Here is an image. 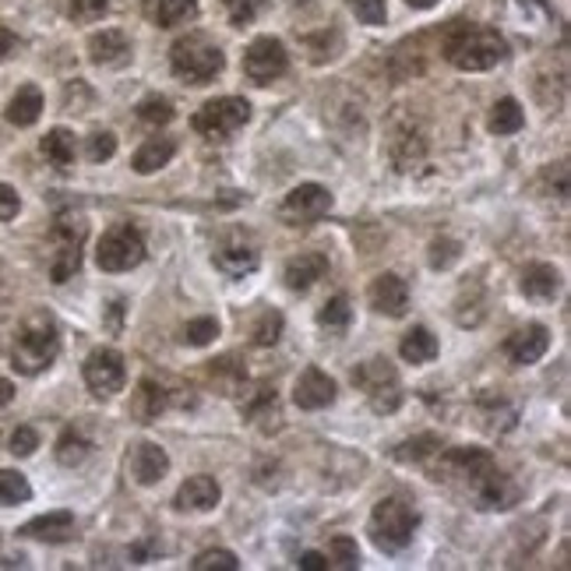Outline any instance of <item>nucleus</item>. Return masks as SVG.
I'll return each instance as SVG.
<instances>
[{
  "mask_svg": "<svg viewBox=\"0 0 571 571\" xmlns=\"http://www.w3.org/2000/svg\"><path fill=\"white\" fill-rule=\"evenodd\" d=\"M438 459L441 462L434 465V479L459 487L484 512H505L519 501L522 490L515 487V479L501 473L484 448H441Z\"/></svg>",
  "mask_w": 571,
  "mask_h": 571,
  "instance_id": "1",
  "label": "nucleus"
},
{
  "mask_svg": "<svg viewBox=\"0 0 571 571\" xmlns=\"http://www.w3.org/2000/svg\"><path fill=\"white\" fill-rule=\"evenodd\" d=\"M508 53V42L498 28L476 25V22H455L445 33V57L459 71H490L498 68Z\"/></svg>",
  "mask_w": 571,
  "mask_h": 571,
  "instance_id": "2",
  "label": "nucleus"
},
{
  "mask_svg": "<svg viewBox=\"0 0 571 571\" xmlns=\"http://www.w3.org/2000/svg\"><path fill=\"white\" fill-rule=\"evenodd\" d=\"M60 356V328L50 314H33L25 318L19 336L11 342V367L33 378V374H42L53 360Z\"/></svg>",
  "mask_w": 571,
  "mask_h": 571,
  "instance_id": "3",
  "label": "nucleus"
},
{
  "mask_svg": "<svg viewBox=\"0 0 571 571\" xmlns=\"http://www.w3.org/2000/svg\"><path fill=\"white\" fill-rule=\"evenodd\" d=\"M416 525H420V512L413 508V501L402 498V494H392V498H381L374 505L367 533H370V544L378 550L399 554L413 544Z\"/></svg>",
  "mask_w": 571,
  "mask_h": 571,
  "instance_id": "4",
  "label": "nucleus"
},
{
  "mask_svg": "<svg viewBox=\"0 0 571 571\" xmlns=\"http://www.w3.org/2000/svg\"><path fill=\"white\" fill-rule=\"evenodd\" d=\"M170 64L177 78H184L191 85H208L227 68V57H222V50L208 36H184L173 42Z\"/></svg>",
  "mask_w": 571,
  "mask_h": 571,
  "instance_id": "5",
  "label": "nucleus"
},
{
  "mask_svg": "<svg viewBox=\"0 0 571 571\" xmlns=\"http://www.w3.org/2000/svg\"><path fill=\"white\" fill-rule=\"evenodd\" d=\"M88 236V222L74 212H64L50 227V279L68 282L82 268V247Z\"/></svg>",
  "mask_w": 571,
  "mask_h": 571,
  "instance_id": "6",
  "label": "nucleus"
},
{
  "mask_svg": "<svg viewBox=\"0 0 571 571\" xmlns=\"http://www.w3.org/2000/svg\"><path fill=\"white\" fill-rule=\"evenodd\" d=\"M353 385L360 392L367 396L370 410L374 413H396L402 405V381H399V370L388 364L385 356H374L364 360L356 370H353Z\"/></svg>",
  "mask_w": 571,
  "mask_h": 571,
  "instance_id": "7",
  "label": "nucleus"
},
{
  "mask_svg": "<svg viewBox=\"0 0 571 571\" xmlns=\"http://www.w3.org/2000/svg\"><path fill=\"white\" fill-rule=\"evenodd\" d=\"M96 262L102 272H131L145 262V236L138 227L131 222H117L99 240V251H96Z\"/></svg>",
  "mask_w": 571,
  "mask_h": 571,
  "instance_id": "8",
  "label": "nucleus"
},
{
  "mask_svg": "<svg viewBox=\"0 0 571 571\" xmlns=\"http://www.w3.org/2000/svg\"><path fill=\"white\" fill-rule=\"evenodd\" d=\"M251 120V102L240 96H222V99H208L205 107L194 113V131L205 134V138H230Z\"/></svg>",
  "mask_w": 571,
  "mask_h": 571,
  "instance_id": "9",
  "label": "nucleus"
},
{
  "mask_svg": "<svg viewBox=\"0 0 571 571\" xmlns=\"http://www.w3.org/2000/svg\"><path fill=\"white\" fill-rule=\"evenodd\" d=\"M328 212H332V194L321 184H300L279 205V219L286 227H314Z\"/></svg>",
  "mask_w": 571,
  "mask_h": 571,
  "instance_id": "10",
  "label": "nucleus"
},
{
  "mask_svg": "<svg viewBox=\"0 0 571 571\" xmlns=\"http://www.w3.org/2000/svg\"><path fill=\"white\" fill-rule=\"evenodd\" d=\"M286 68H290V53H286V47L272 36H258L244 53V74L254 85H268L282 78Z\"/></svg>",
  "mask_w": 571,
  "mask_h": 571,
  "instance_id": "11",
  "label": "nucleus"
},
{
  "mask_svg": "<svg viewBox=\"0 0 571 571\" xmlns=\"http://www.w3.org/2000/svg\"><path fill=\"white\" fill-rule=\"evenodd\" d=\"M82 374H85V385L93 388V396L107 399L124 388L127 367H124V356H120L117 350H96V353H88Z\"/></svg>",
  "mask_w": 571,
  "mask_h": 571,
  "instance_id": "12",
  "label": "nucleus"
},
{
  "mask_svg": "<svg viewBox=\"0 0 571 571\" xmlns=\"http://www.w3.org/2000/svg\"><path fill=\"white\" fill-rule=\"evenodd\" d=\"M212 262H216V268H219L222 276H230V279H244V276L254 272V268H258L262 254H258V244H254V240H251L247 233L233 230V233L216 247Z\"/></svg>",
  "mask_w": 571,
  "mask_h": 571,
  "instance_id": "13",
  "label": "nucleus"
},
{
  "mask_svg": "<svg viewBox=\"0 0 571 571\" xmlns=\"http://www.w3.org/2000/svg\"><path fill=\"white\" fill-rule=\"evenodd\" d=\"M367 296H370V307L378 314H388V318H402L405 307H410V286L396 272H385L374 279Z\"/></svg>",
  "mask_w": 571,
  "mask_h": 571,
  "instance_id": "14",
  "label": "nucleus"
},
{
  "mask_svg": "<svg viewBox=\"0 0 571 571\" xmlns=\"http://www.w3.org/2000/svg\"><path fill=\"white\" fill-rule=\"evenodd\" d=\"M336 381L328 378L325 370L318 367H307L304 374L296 378V388H293V402L300 405V410H325V405H332L336 402Z\"/></svg>",
  "mask_w": 571,
  "mask_h": 571,
  "instance_id": "15",
  "label": "nucleus"
},
{
  "mask_svg": "<svg viewBox=\"0 0 571 571\" xmlns=\"http://www.w3.org/2000/svg\"><path fill=\"white\" fill-rule=\"evenodd\" d=\"M547 350H550V332L544 325H525V328H519V332L508 336V342H505V356L519 367L536 364Z\"/></svg>",
  "mask_w": 571,
  "mask_h": 571,
  "instance_id": "16",
  "label": "nucleus"
},
{
  "mask_svg": "<svg viewBox=\"0 0 571 571\" xmlns=\"http://www.w3.org/2000/svg\"><path fill=\"white\" fill-rule=\"evenodd\" d=\"M127 470H131V476L138 479L142 487H153V484H159L162 476H167V470H170V455L162 452L159 445L142 441V445H134V448H131V455H127Z\"/></svg>",
  "mask_w": 571,
  "mask_h": 571,
  "instance_id": "17",
  "label": "nucleus"
},
{
  "mask_svg": "<svg viewBox=\"0 0 571 571\" xmlns=\"http://www.w3.org/2000/svg\"><path fill=\"white\" fill-rule=\"evenodd\" d=\"M328 276V258L321 251H304L296 258L286 262V286L293 293H307L314 282H321Z\"/></svg>",
  "mask_w": 571,
  "mask_h": 571,
  "instance_id": "18",
  "label": "nucleus"
},
{
  "mask_svg": "<svg viewBox=\"0 0 571 571\" xmlns=\"http://www.w3.org/2000/svg\"><path fill=\"white\" fill-rule=\"evenodd\" d=\"M219 498L222 490L212 476H191L187 484L177 490V508L180 512H212Z\"/></svg>",
  "mask_w": 571,
  "mask_h": 571,
  "instance_id": "19",
  "label": "nucleus"
},
{
  "mask_svg": "<svg viewBox=\"0 0 571 571\" xmlns=\"http://www.w3.org/2000/svg\"><path fill=\"white\" fill-rule=\"evenodd\" d=\"M173 405V392L167 385H159L156 378H145L142 385H138V392H134V402H131V410H134V416L142 420V424H153V420L159 416V413H167Z\"/></svg>",
  "mask_w": 571,
  "mask_h": 571,
  "instance_id": "20",
  "label": "nucleus"
},
{
  "mask_svg": "<svg viewBox=\"0 0 571 571\" xmlns=\"http://www.w3.org/2000/svg\"><path fill=\"white\" fill-rule=\"evenodd\" d=\"M88 57H93V64L117 68L131 57V42L124 33H117V28H102V33L88 39Z\"/></svg>",
  "mask_w": 571,
  "mask_h": 571,
  "instance_id": "21",
  "label": "nucleus"
},
{
  "mask_svg": "<svg viewBox=\"0 0 571 571\" xmlns=\"http://www.w3.org/2000/svg\"><path fill=\"white\" fill-rule=\"evenodd\" d=\"M22 536L42 539V544H68L74 536V515L71 512H50L22 525Z\"/></svg>",
  "mask_w": 571,
  "mask_h": 571,
  "instance_id": "22",
  "label": "nucleus"
},
{
  "mask_svg": "<svg viewBox=\"0 0 571 571\" xmlns=\"http://www.w3.org/2000/svg\"><path fill=\"white\" fill-rule=\"evenodd\" d=\"M39 153L47 156L53 170L68 173L74 167V156H78V145H74V134L68 127H53L47 138L39 142Z\"/></svg>",
  "mask_w": 571,
  "mask_h": 571,
  "instance_id": "23",
  "label": "nucleus"
},
{
  "mask_svg": "<svg viewBox=\"0 0 571 571\" xmlns=\"http://www.w3.org/2000/svg\"><path fill=\"white\" fill-rule=\"evenodd\" d=\"M519 286H522V293L533 300H554L561 293V276H558V268H550V265H530L522 272Z\"/></svg>",
  "mask_w": 571,
  "mask_h": 571,
  "instance_id": "24",
  "label": "nucleus"
},
{
  "mask_svg": "<svg viewBox=\"0 0 571 571\" xmlns=\"http://www.w3.org/2000/svg\"><path fill=\"white\" fill-rule=\"evenodd\" d=\"M42 113V93L36 85H22L14 99L8 102V120L14 127H33Z\"/></svg>",
  "mask_w": 571,
  "mask_h": 571,
  "instance_id": "25",
  "label": "nucleus"
},
{
  "mask_svg": "<svg viewBox=\"0 0 571 571\" xmlns=\"http://www.w3.org/2000/svg\"><path fill=\"white\" fill-rule=\"evenodd\" d=\"M399 353H402L405 364H430V360L438 356V339L430 336V328L416 325V328H410V332L402 336Z\"/></svg>",
  "mask_w": 571,
  "mask_h": 571,
  "instance_id": "26",
  "label": "nucleus"
},
{
  "mask_svg": "<svg viewBox=\"0 0 571 571\" xmlns=\"http://www.w3.org/2000/svg\"><path fill=\"white\" fill-rule=\"evenodd\" d=\"M177 153V142L170 138H148L142 148H138V156H134V173H156L162 167H170V159Z\"/></svg>",
  "mask_w": 571,
  "mask_h": 571,
  "instance_id": "27",
  "label": "nucleus"
},
{
  "mask_svg": "<svg viewBox=\"0 0 571 571\" xmlns=\"http://www.w3.org/2000/svg\"><path fill=\"white\" fill-rule=\"evenodd\" d=\"M153 19L159 28H177L198 19V0H156Z\"/></svg>",
  "mask_w": 571,
  "mask_h": 571,
  "instance_id": "28",
  "label": "nucleus"
},
{
  "mask_svg": "<svg viewBox=\"0 0 571 571\" xmlns=\"http://www.w3.org/2000/svg\"><path fill=\"white\" fill-rule=\"evenodd\" d=\"M208 378H212V385L219 388L222 396H236L240 388L247 385V374H244V367H240L233 356L212 360V364H208Z\"/></svg>",
  "mask_w": 571,
  "mask_h": 571,
  "instance_id": "29",
  "label": "nucleus"
},
{
  "mask_svg": "<svg viewBox=\"0 0 571 571\" xmlns=\"http://www.w3.org/2000/svg\"><path fill=\"white\" fill-rule=\"evenodd\" d=\"M88 452H93V441H88L78 427H68L64 434H60V441H57V462L60 465L74 470V465H82L88 459Z\"/></svg>",
  "mask_w": 571,
  "mask_h": 571,
  "instance_id": "30",
  "label": "nucleus"
},
{
  "mask_svg": "<svg viewBox=\"0 0 571 571\" xmlns=\"http://www.w3.org/2000/svg\"><path fill=\"white\" fill-rule=\"evenodd\" d=\"M490 131L494 134H519L525 127V113L515 99H498L494 102V110H490Z\"/></svg>",
  "mask_w": 571,
  "mask_h": 571,
  "instance_id": "31",
  "label": "nucleus"
},
{
  "mask_svg": "<svg viewBox=\"0 0 571 571\" xmlns=\"http://www.w3.org/2000/svg\"><path fill=\"white\" fill-rule=\"evenodd\" d=\"M328 568L336 571H356L360 568V550H356V539L350 536H336L332 544H328Z\"/></svg>",
  "mask_w": 571,
  "mask_h": 571,
  "instance_id": "32",
  "label": "nucleus"
},
{
  "mask_svg": "<svg viewBox=\"0 0 571 571\" xmlns=\"http://www.w3.org/2000/svg\"><path fill=\"white\" fill-rule=\"evenodd\" d=\"M350 318H353V307H350V296H332L328 304L318 311V325L321 328H328V332H342L345 325H350Z\"/></svg>",
  "mask_w": 571,
  "mask_h": 571,
  "instance_id": "33",
  "label": "nucleus"
},
{
  "mask_svg": "<svg viewBox=\"0 0 571 571\" xmlns=\"http://www.w3.org/2000/svg\"><path fill=\"white\" fill-rule=\"evenodd\" d=\"M33 498V487H28V479L14 470H0V505H25Z\"/></svg>",
  "mask_w": 571,
  "mask_h": 571,
  "instance_id": "34",
  "label": "nucleus"
},
{
  "mask_svg": "<svg viewBox=\"0 0 571 571\" xmlns=\"http://www.w3.org/2000/svg\"><path fill=\"white\" fill-rule=\"evenodd\" d=\"M244 413H247L251 420H258V424H265L268 416L279 420V399H276V388L262 385L258 392H254V396L244 402Z\"/></svg>",
  "mask_w": 571,
  "mask_h": 571,
  "instance_id": "35",
  "label": "nucleus"
},
{
  "mask_svg": "<svg viewBox=\"0 0 571 571\" xmlns=\"http://www.w3.org/2000/svg\"><path fill=\"white\" fill-rule=\"evenodd\" d=\"M282 336V314L279 311H265L251 328V342L254 345H276Z\"/></svg>",
  "mask_w": 571,
  "mask_h": 571,
  "instance_id": "36",
  "label": "nucleus"
},
{
  "mask_svg": "<svg viewBox=\"0 0 571 571\" xmlns=\"http://www.w3.org/2000/svg\"><path fill=\"white\" fill-rule=\"evenodd\" d=\"M219 336V321L216 318H194L180 328V342L184 345H208Z\"/></svg>",
  "mask_w": 571,
  "mask_h": 571,
  "instance_id": "37",
  "label": "nucleus"
},
{
  "mask_svg": "<svg viewBox=\"0 0 571 571\" xmlns=\"http://www.w3.org/2000/svg\"><path fill=\"white\" fill-rule=\"evenodd\" d=\"M438 452H441V441L430 438V434H424V438L402 441L396 455H399L402 462H427L430 455H438Z\"/></svg>",
  "mask_w": 571,
  "mask_h": 571,
  "instance_id": "38",
  "label": "nucleus"
},
{
  "mask_svg": "<svg viewBox=\"0 0 571 571\" xmlns=\"http://www.w3.org/2000/svg\"><path fill=\"white\" fill-rule=\"evenodd\" d=\"M138 117L145 120V124H170L173 120V102L170 99H162V96H148L138 102Z\"/></svg>",
  "mask_w": 571,
  "mask_h": 571,
  "instance_id": "39",
  "label": "nucleus"
},
{
  "mask_svg": "<svg viewBox=\"0 0 571 571\" xmlns=\"http://www.w3.org/2000/svg\"><path fill=\"white\" fill-rule=\"evenodd\" d=\"M191 568L194 571H236L240 561H236V554H230V550H205V554L194 558Z\"/></svg>",
  "mask_w": 571,
  "mask_h": 571,
  "instance_id": "40",
  "label": "nucleus"
},
{
  "mask_svg": "<svg viewBox=\"0 0 571 571\" xmlns=\"http://www.w3.org/2000/svg\"><path fill=\"white\" fill-rule=\"evenodd\" d=\"M345 4H350V11L356 14L360 25H385V19H388L385 0H345Z\"/></svg>",
  "mask_w": 571,
  "mask_h": 571,
  "instance_id": "41",
  "label": "nucleus"
},
{
  "mask_svg": "<svg viewBox=\"0 0 571 571\" xmlns=\"http://www.w3.org/2000/svg\"><path fill=\"white\" fill-rule=\"evenodd\" d=\"M107 11H110V0H71V8H68L71 22H82V25L99 22Z\"/></svg>",
  "mask_w": 571,
  "mask_h": 571,
  "instance_id": "42",
  "label": "nucleus"
},
{
  "mask_svg": "<svg viewBox=\"0 0 571 571\" xmlns=\"http://www.w3.org/2000/svg\"><path fill=\"white\" fill-rule=\"evenodd\" d=\"M88 159L93 162H107V159H113V153H117V138L110 131H96L93 138H88Z\"/></svg>",
  "mask_w": 571,
  "mask_h": 571,
  "instance_id": "43",
  "label": "nucleus"
},
{
  "mask_svg": "<svg viewBox=\"0 0 571 571\" xmlns=\"http://www.w3.org/2000/svg\"><path fill=\"white\" fill-rule=\"evenodd\" d=\"M452 262H459V244H455V240H434V244H430V265L434 268H448Z\"/></svg>",
  "mask_w": 571,
  "mask_h": 571,
  "instance_id": "44",
  "label": "nucleus"
},
{
  "mask_svg": "<svg viewBox=\"0 0 571 571\" xmlns=\"http://www.w3.org/2000/svg\"><path fill=\"white\" fill-rule=\"evenodd\" d=\"M36 448H39V434H36L33 427H19V430L11 434V452H14V455L25 459V455H33Z\"/></svg>",
  "mask_w": 571,
  "mask_h": 571,
  "instance_id": "45",
  "label": "nucleus"
},
{
  "mask_svg": "<svg viewBox=\"0 0 571 571\" xmlns=\"http://www.w3.org/2000/svg\"><path fill=\"white\" fill-rule=\"evenodd\" d=\"M222 4H227L233 25H251L254 14H258V0H222Z\"/></svg>",
  "mask_w": 571,
  "mask_h": 571,
  "instance_id": "46",
  "label": "nucleus"
},
{
  "mask_svg": "<svg viewBox=\"0 0 571 571\" xmlns=\"http://www.w3.org/2000/svg\"><path fill=\"white\" fill-rule=\"evenodd\" d=\"M19 208H22L19 191L8 187V184H0V222H11L14 216H19Z\"/></svg>",
  "mask_w": 571,
  "mask_h": 571,
  "instance_id": "47",
  "label": "nucleus"
},
{
  "mask_svg": "<svg viewBox=\"0 0 571 571\" xmlns=\"http://www.w3.org/2000/svg\"><path fill=\"white\" fill-rule=\"evenodd\" d=\"M14 50H19V36H14L11 28L0 25V64H4V60H8Z\"/></svg>",
  "mask_w": 571,
  "mask_h": 571,
  "instance_id": "48",
  "label": "nucleus"
},
{
  "mask_svg": "<svg viewBox=\"0 0 571 571\" xmlns=\"http://www.w3.org/2000/svg\"><path fill=\"white\" fill-rule=\"evenodd\" d=\"M300 568H304V571H328V558H325V554H318V550H307L304 558H300Z\"/></svg>",
  "mask_w": 571,
  "mask_h": 571,
  "instance_id": "49",
  "label": "nucleus"
},
{
  "mask_svg": "<svg viewBox=\"0 0 571 571\" xmlns=\"http://www.w3.org/2000/svg\"><path fill=\"white\" fill-rule=\"evenodd\" d=\"M11 399H14V385L8 378H0V410H4V405H11Z\"/></svg>",
  "mask_w": 571,
  "mask_h": 571,
  "instance_id": "50",
  "label": "nucleus"
},
{
  "mask_svg": "<svg viewBox=\"0 0 571 571\" xmlns=\"http://www.w3.org/2000/svg\"><path fill=\"white\" fill-rule=\"evenodd\" d=\"M405 4H410V8H416V11H427V8H434V4H438V0H405Z\"/></svg>",
  "mask_w": 571,
  "mask_h": 571,
  "instance_id": "51",
  "label": "nucleus"
}]
</instances>
